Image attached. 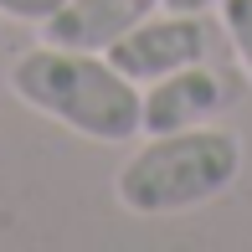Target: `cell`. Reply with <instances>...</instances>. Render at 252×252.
Returning a JSON list of instances; mask_svg holds the SVG:
<instances>
[{
    "label": "cell",
    "instance_id": "6da1fadb",
    "mask_svg": "<svg viewBox=\"0 0 252 252\" xmlns=\"http://www.w3.org/2000/svg\"><path fill=\"white\" fill-rule=\"evenodd\" d=\"M10 93L26 108L47 113L52 124H62V129L83 134L93 144H129L144 134L139 124L144 88L134 77H124L103 52L41 41V47L16 57Z\"/></svg>",
    "mask_w": 252,
    "mask_h": 252
},
{
    "label": "cell",
    "instance_id": "7a4b0ae2",
    "mask_svg": "<svg viewBox=\"0 0 252 252\" xmlns=\"http://www.w3.org/2000/svg\"><path fill=\"white\" fill-rule=\"evenodd\" d=\"M242 175V139L216 124L150 134L113 175V196L134 216H175L226 196Z\"/></svg>",
    "mask_w": 252,
    "mask_h": 252
},
{
    "label": "cell",
    "instance_id": "3957f363",
    "mask_svg": "<svg viewBox=\"0 0 252 252\" xmlns=\"http://www.w3.org/2000/svg\"><path fill=\"white\" fill-rule=\"evenodd\" d=\"M206 52H211L206 21L201 16H180V10H165V16H144L134 31H124L103 57H108L124 77H134V83L144 88V83H155V77L175 72V67L206 62Z\"/></svg>",
    "mask_w": 252,
    "mask_h": 252
},
{
    "label": "cell",
    "instance_id": "277c9868",
    "mask_svg": "<svg viewBox=\"0 0 252 252\" xmlns=\"http://www.w3.org/2000/svg\"><path fill=\"white\" fill-rule=\"evenodd\" d=\"M221 103H226L221 77H216L206 62H190V67H175V72L144 83L139 124H144V134L196 129V124H211V119H216V108H221Z\"/></svg>",
    "mask_w": 252,
    "mask_h": 252
},
{
    "label": "cell",
    "instance_id": "5b68a950",
    "mask_svg": "<svg viewBox=\"0 0 252 252\" xmlns=\"http://www.w3.org/2000/svg\"><path fill=\"white\" fill-rule=\"evenodd\" d=\"M155 10H159V0H62L41 21V41L83 47V52H108L124 31H134Z\"/></svg>",
    "mask_w": 252,
    "mask_h": 252
},
{
    "label": "cell",
    "instance_id": "8992f818",
    "mask_svg": "<svg viewBox=\"0 0 252 252\" xmlns=\"http://www.w3.org/2000/svg\"><path fill=\"white\" fill-rule=\"evenodd\" d=\"M216 10H221V31H226V41H232L237 62H242V72L252 83V0H216Z\"/></svg>",
    "mask_w": 252,
    "mask_h": 252
},
{
    "label": "cell",
    "instance_id": "52a82bcc",
    "mask_svg": "<svg viewBox=\"0 0 252 252\" xmlns=\"http://www.w3.org/2000/svg\"><path fill=\"white\" fill-rule=\"evenodd\" d=\"M62 5V0H0V16H10V21H47L52 10Z\"/></svg>",
    "mask_w": 252,
    "mask_h": 252
},
{
    "label": "cell",
    "instance_id": "ba28073f",
    "mask_svg": "<svg viewBox=\"0 0 252 252\" xmlns=\"http://www.w3.org/2000/svg\"><path fill=\"white\" fill-rule=\"evenodd\" d=\"M216 0H159V10H180V16H206Z\"/></svg>",
    "mask_w": 252,
    "mask_h": 252
}]
</instances>
